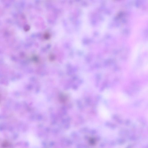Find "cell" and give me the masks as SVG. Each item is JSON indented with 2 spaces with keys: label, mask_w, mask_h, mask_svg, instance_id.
Instances as JSON below:
<instances>
[{
  "label": "cell",
  "mask_w": 148,
  "mask_h": 148,
  "mask_svg": "<svg viewBox=\"0 0 148 148\" xmlns=\"http://www.w3.org/2000/svg\"><path fill=\"white\" fill-rule=\"evenodd\" d=\"M111 91L110 89H104L102 93V96L104 99L108 100L111 97Z\"/></svg>",
  "instance_id": "obj_3"
},
{
  "label": "cell",
  "mask_w": 148,
  "mask_h": 148,
  "mask_svg": "<svg viewBox=\"0 0 148 148\" xmlns=\"http://www.w3.org/2000/svg\"><path fill=\"white\" fill-rule=\"evenodd\" d=\"M118 99L121 103H125L129 100V98L127 95L123 93H120L118 95Z\"/></svg>",
  "instance_id": "obj_2"
},
{
  "label": "cell",
  "mask_w": 148,
  "mask_h": 148,
  "mask_svg": "<svg viewBox=\"0 0 148 148\" xmlns=\"http://www.w3.org/2000/svg\"><path fill=\"white\" fill-rule=\"evenodd\" d=\"M98 111L100 117L103 119L108 120L111 118V113L106 107L103 104H100L98 106Z\"/></svg>",
  "instance_id": "obj_1"
}]
</instances>
